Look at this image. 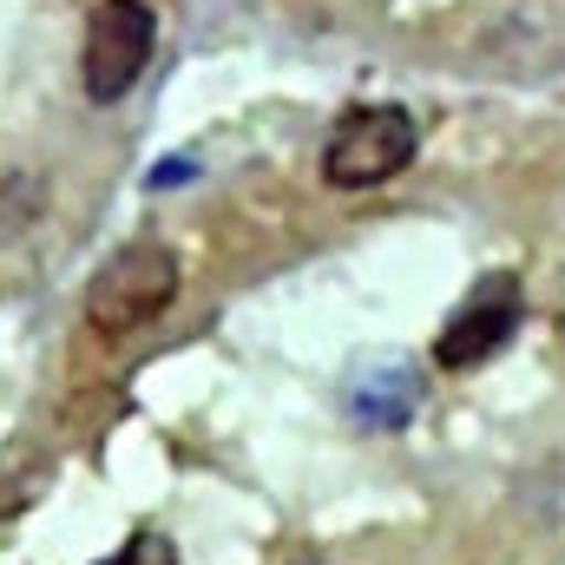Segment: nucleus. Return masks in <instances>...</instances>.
I'll return each mask as SVG.
<instances>
[{
	"mask_svg": "<svg viewBox=\"0 0 565 565\" xmlns=\"http://www.w3.org/2000/svg\"><path fill=\"white\" fill-rule=\"evenodd\" d=\"M178 250L171 244H158V237H139V244H126V250H113L93 282H86V322H93V335H132L145 322H158L171 302H178Z\"/></svg>",
	"mask_w": 565,
	"mask_h": 565,
	"instance_id": "obj_1",
	"label": "nucleus"
},
{
	"mask_svg": "<svg viewBox=\"0 0 565 565\" xmlns=\"http://www.w3.org/2000/svg\"><path fill=\"white\" fill-rule=\"evenodd\" d=\"M422 158V126L402 106H355L322 145V184L329 191H375L402 178Z\"/></svg>",
	"mask_w": 565,
	"mask_h": 565,
	"instance_id": "obj_2",
	"label": "nucleus"
},
{
	"mask_svg": "<svg viewBox=\"0 0 565 565\" xmlns=\"http://www.w3.org/2000/svg\"><path fill=\"white\" fill-rule=\"evenodd\" d=\"M158 46V13L145 0H99L86 20V46H79V86L93 106H119L139 73L151 66Z\"/></svg>",
	"mask_w": 565,
	"mask_h": 565,
	"instance_id": "obj_3",
	"label": "nucleus"
},
{
	"mask_svg": "<svg viewBox=\"0 0 565 565\" xmlns=\"http://www.w3.org/2000/svg\"><path fill=\"white\" fill-rule=\"evenodd\" d=\"M520 316H526V296H520V277H480L467 289V302L440 322V335H434V362L447 369V375H460V369H480L487 355H500L507 342H513V329H520Z\"/></svg>",
	"mask_w": 565,
	"mask_h": 565,
	"instance_id": "obj_4",
	"label": "nucleus"
},
{
	"mask_svg": "<svg viewBox=\"0 0 565 565\" xmlns=\"http://www.w3.org/2000/svg\"><path fill=\"white\" fill-rule=\"evenodd\" d=\"M33 217H40V184H33L26 171H7V178H0V237L26 231Z\"/></svg>",
	"mask_w": 565,
	"mask_h": 565,
	"instance_id": "obj_5",
	"label": "nucleus"
},
{
	"mask_svg": "<svg viewBox=\"0 0 565 565\" xmlns=\"http://www.w3.org/2000/svg\"><path fill=\"white\" fill-rule=\"evenodd\" d=\"M99 565H178V559H171V546L158 533H139V540H126L113 559H99Z\"/></svg>",
	"mask_w": 565,
	"mask_h": 565,
	"instance_id": "obj_6",
	"label": "nucleus"
}]
</instances>
